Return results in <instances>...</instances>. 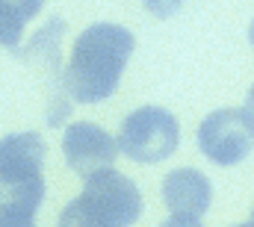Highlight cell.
<instances>
[{"instance_id":"cell-1","label":"cell","mask_w":254,"mask_h":227,"mask_svg":"<svg viewBox=\"0 0 254 227\" xmlns=\"http://www.w3.org/2000/svg\"><path fill=\"white\" fill-rule=\"evenodd\" d=\"M133 33L122 24L86 27L65 65V89L80 104H98L116 95L125 65L133 54Z\"/></svg>"},{"instance_id":"cell-2","label":"cell","mask_w":254,"mask_h":227,"mask_svg":"<svg viewBox=\"0 0 254 227\" xmlns=\"http://www.w3.org/2000/svg\"><path fill=\"white\" fill-rule=\"evenodd\" d=\"M181 145V124L169 110L142 107L125 118L119 130V151L127 160L154 166L169 160Z\"/></svg>"},{"instance_id":"cell-3","label":"cell","mask_w":254,"mask_h":227,"mask_svg":"<svg viewBox=\"0 0 254 227\" xmlns=\"http://www.w3.org/2000/svg\"><path fill=\"white\" fill-rule=\"evenodd\" d=\"M80 198L101 227H130L142 216V192L127 174L116 169L86 177Z\"/></svg>"},{"instance_id":"cell-4","label":"cell","mask_w":254,"mask_h":227,"mask_svg":"<svg viewBox=\"0 0 254 227\" xmlns=\"http://www.w3.org/2000/svg\"><path fill=\"white\" fill-rule=\"evenodd\" d=\"M198 148L210 163L222 169L240 166L254 148V118L246 107L210 113L198 124Z\"/></svg>"},{"instance_id":"cell-5","label":"cell","mask_w":254,"mask_h":227,"mask_svg":"<svg viewBox=\"0 0 254 227\" xmlns=\"http://www.w3.org/2000/svg\"><path fill=\"white\" fill-rule=\"evenodd\" d=\"M63 154L71 171H77L83 180L98 174V171L116 169L119 160V139H113V133H107L104 127L92 124V121H77L71 127H65L63 133Z\"/></svg>"},{"instance_id":"cell-6","label":"cell","mask_w":254,"mask_h":227,"mask_svg":"<svg viewBox=\"0 0 254 227\" xmlns=\"http://www.w3.org/2000/svg\"><path fill=\"white\" fill-rule=\"evenodd\" d=\"M163 201L172 216L201 219L213 204V186L198 169H175L163 180Z\"/></svg>"},{"instance_id":"cell-7","label":"cell","mask_w":254,"mask_h":227,"mask_svg":"<svg viewBox=\"0 0 254 227\" xmlns=\"http://www.w3.org/2000/svg\"><path fill=\"white\" fill-rule=\"evenodd\" d=\"M48 145L39 133H9L0 139V180H36L45 177Z\"/></svg>"},{"instance_id":"cell-8","label":"cell","mask_w":254,"mask_h":227,"mask_svg":"<svg viewBox=\"0 0 254 227\" xmlns=\"http://www.w3.org/2000/svg\"><path fill=\"white\" fill-rule=\"evenodd\" d=\"M45 201V177L36 180H0V210L36 216Z\"/></svg>"},{"instance_id":"cell-9","label":"cell","mask_w":254,"mask_h":227,"mask_svg":"<svg viewBox=\"0 0 254 227\" xmlns=\"http://www.w3.org/2000/svg\"><path fill=\"white\" fill-rule=\"evenodd\" d=\"M21 36H24V21H21L6 3H0V48L18 51Z\"/></svg>"},{"instance_id":"cell-10","label":"cell","mask_w":254,"mask_h":227,"mask_svg":"<svg viewBox=\"0 0 254 227\" xmlns=\"http://www.w3.org/2000/svg\"><path fill=\"white\" fill-rule=\"evenodd\" d=\"M57 227H101V225H98L95 216L86 210L83 198H74L63 213H60V225Z\"/></svg>"},{"instance_id":"cell-11","label":"cell","mask_w":254,"mask_h":227,"mask_svg":"<svg viewBox=\"0 0 254 227\" xmlns=\"http://www.w3.org/2000/svg\"><path fill=\"white\" fill-rule=\"evenodd\" d=\"M0 3H6L24 24L27 21H33L39 12H42V6H45V0H0Z\"/></svg>"},{"instance_id":"cell-12","label":"cell","mask_w":254,"mask_h":227,"mask_svg":"<svg viewBox=\"0 0 254 227\" xmlns=\"http://www.w3.org/2000/svg\"><path fill=\"white\" fill-rule=\"evenodd\" d=\"M187 0H142V6L154 15V18H172Z\"/></svg>"},{"instance_id":"cell-13","label":"cell","mask_w":254,"mask_h":227,"mask_svg":"<svg viewBox=\"0 0 254 227\" xmlns=\"http://www.w3.org/2000/svg\"><path fill=\"white\" fill-rule=\"evenodd\" d=\"M0 227H36V216H24V213L0 210Z\"/></svg>"},{"instance_id":"cell-14","label":"cell","mask_w":254,"mask_h":227,"mask_svg":"<svg viewBox=\"0 0 254 227\" xmlns=\"http://www.w3.org/2000/svg\"><path fill=\"white\" fill-rule=\"evenodd\" d=\"M160 227H204V225H201V219H184V216H172V219H166Z\"/></svg>"},{"instance_id":"cell-15","label":"cell","mask_w":254,"mask_h":227,"mask_svg":"<svg viewBox=\"0 0 254 227\" xmlns=\"http://www.w3.org/2000/svg\"><path fill=\"white\" fill-rule=\"evenodd\" d=\"M246 110H249V115L254 118V86L249 89V98H246Z\"/></svg>"},{"instance_id":"cell-16","label":"cell","mask_w":254,"mask_h":227,"mask_svg":"<svg viewBox=\"0 0 254 227\" xmlns=\"http://www.w3.org/2000/svg\"><path fill=\"white\" fill-rule=\"evenodd\" d=\"M249 42H252V48H254V21H252V27H249Z\"/></svg>"},{"instance_id":"cell-17","label":"cell","mask_w":254,"mask_h":227,"mask_svg":"<svg viewBox=\"0 0 254 227\" xmlns=\"http://www.w3.org/2000/svg\"><path fill=\"white\" fill-rule=\"evenodd\" d=\"M234 227H254V222H252V225H234Z\"/></svg>"},{"instance_id":"cell-18","label":"cell","mask_w":254,"mask_h":227,"mask_svg":"<svg viewBox=\"0 0 254 227\" xmlns=\"http://www.w3.org/2000/svg\"><path fill=\"white\" fill-rule=\"evenodd\" d=\"M252 222H254V207H252Z\"/></svg>"}]
</instances>
